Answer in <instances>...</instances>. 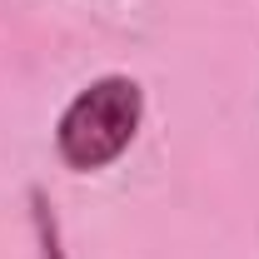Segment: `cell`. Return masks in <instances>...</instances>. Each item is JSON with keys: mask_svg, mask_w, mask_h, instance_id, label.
Masks as SVG:
<instances>
[{"mask_svg": "<svg viewBox=\"0 0 259 259\" xmlns=\"http://www.w3.org/2000/svg\"><path fill=\"white\" fill-rule=\"evenodd\" d=\"M140 120H145L140 85L130 75H100L65 105L55 125V155L75 175L105 169L130 150V140L140 135Z\"/></svg>", "mask_w": 259, "mask_h": 259, "instance_id": "cell-1", "label": "cell"}, {"mask_svg": "<svg viewBox=\"0 0 259 259\" xmlns=\"http://www.w3.org/2000/svg\"><path fill=\"white\" fill-rule=\"evenodd\" d=\"M30 204H35V229H40V244H45V259H65L60 254V229H55V214L45 204V194L30 190Z\"/></svg>", "mask_w": 259, "mask_h": 259, "instance_id": "cell-2", "label": "cell"}]
</instances>
